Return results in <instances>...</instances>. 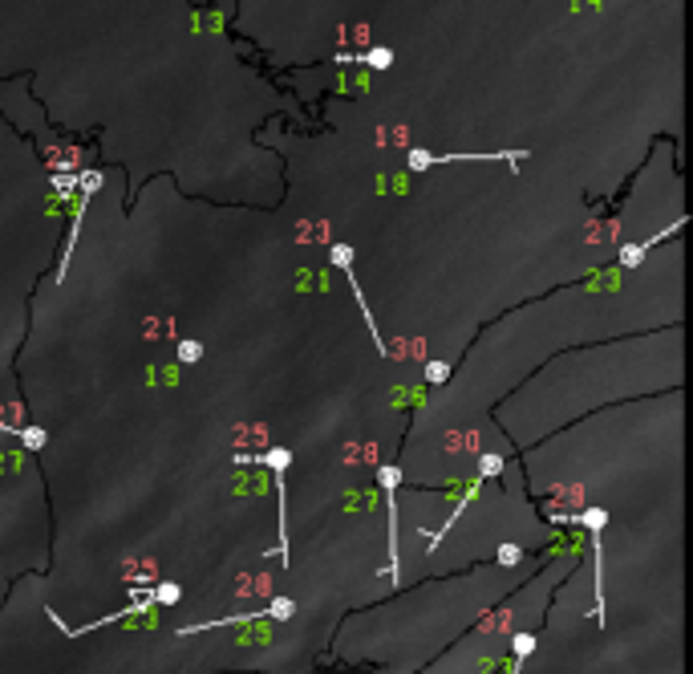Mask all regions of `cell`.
<instances>
[{"instance_id":"obj_1","label":"cell","mask_w":693,"mask_h":674,"mask_svg":"<svg viewBox=\"0 0 693 674\" xmlns=\"http://www.w3.org/2000/svg\"><path fill=\"white\" fill-rule=\"evenodd\" d=\"M240 467H268L276 479V500H280V520H276V560L288 565V488H284V471L292 467L288 447H268V451H235Z\"/></svg>"},{"instance_id":"obj_2","label":"cell","mask_w":693,"mask_h":674,"mask_svg":"<svg viewBox=\"0 0 693 674\" xmlns=\"http://www.w3.org/2000/svg\"><path fill=\"white\" fill-rule=\"evenodd\" d=\"M527 155H532L527 147H515V150H454V155H434V150H426V147H410L405 167L418 175V171H430V167H442V163H499V159L519 163V159H527Z\"/></svg>"},{"instance_id":"obj_3","label":"cell","mask_w":693,"mask_h":674,"mask_svg":"<svg viewBox=\"0 0 693 674\" xmlns=\"http://www.w3.org/2000/svg\"><path fill=\"white\" fill-rule=\"evenodd\" d=\"M329 260L337 264L341 272H345V280H349V289H353L357 305H361V317H365V325H369V342L377 346V354H386V358H389V346L381 342V333H377L373 309H369V301H365V293H361V280H357V272H353V248H349V244H333V248H329Z\"/></svg>"},{"instance_id":"obj_4","label":"cell","mask_w":693,"mask_h":674,"mask_svg":"<svg viewBox=\"0 0 693 674\" xmlns=\"http://www.w3.org/2000/svg\"><path fill=\"white\" fill-rule=\"evenodd\" d=\"M398 483H402V471L386 463L381 467V492H386V504H389V569L386 573L393 581H402V548H398Z\"/></svg>"},{"instance_id":"obj_5","label":"cell","mask_w":693,"mask_h":674,"mask_svg":"<svg viewBox=\"0 0 693 674\" xmlns=\"http://www.w3.org/2000/svg\"><path fill=\"white\" fill-rule=\"evenodd\" d=\"M78 187H81V199H78V212H73V224H69V244H65V256L57 264V277L69 272V256H73V244H78V231H81V219H85V207H90V199L94 191L102 187V171H81L78 175Z\"/></svg>"},{"instance_id":"obj_6","label":"cell","mask_w":693,"mask_h":674,"mask_svg":"<svg viewBox=\"0 0 693 674\" xmlns=\"http://www.w3.org/2000/svg\"><path fill=\"white\" fill-rule=\"evenodd\" d=\"M337 61H357V66H369V69H389L393 66V49L373 45V49H365V53H337Z\"/></svg>"},{"instance_id":"obj_7","label":"cell","mask_w":693,"mask_h":674,"mask_svg":"<svg viewBox=\"0 0 693 674\" xmlns=\"http://www.w3.org/2000/svg\"><path fill=\"white\" fill-rule=\"evenodd\" d=\"M535 634H515V642H511V670L507 674H523V666H527V658H532L535 650Z\"/></svg>"},{"instance_id":"obj_8","label":"cell","mask_w":693,"mask_h":674,"mask_svg":"<svg viewBox=\"0 0 693 674\" xmlns=\"http://www.w3.org/2000/svg\"><path fill=\"white\" fill-rule=\"evenodd\" d=\"M203 358V342H191V337H183V342H175V362L183 366H195Z\"/></svg>"},{"instance_id":"obj_9","label":"cell","mask_w":693,"mask_h":674,"mask_svg":"<svg viewBox=\"0 0 693 674\" xmlns=\"http://www.w3.org/2000/svg\"><path fill=\"white\" fill-rule=\"evenodd\" d=\"M178 597H183V593H178L175 581H159V585L150 589V601H154V606H175Z\"/></svg>"},{"instance_id":"obj_10","label":"cell","mask_w":693,"mask_h":674,"mask_svg":"<svg viewBox=\"0 0 693 674\" xmlns=\"http://www.w3.org/2000/svg\"><path fill=\"white\" fill-rule=\"evenodd\" d=\"M16 439L29 447V451H45V431H41V427H20V431H16Z\"/></svg>"},{"instance_id":"obj_11","label":"cell","mask_w":693,"mask_h":674,"mask_svg":"<svg viewBox=\"0 0 693 674\" xmlns=\"http://www.w3.org/2000/svg\"><path fill=\"white\" fill-rule=\"evenodd\" d=\"M499 471H503V455H499V451H486L483 459H479V476H483V479H495Z\"/></svg>"},{"instance_id":"obj_12","label":"cell","mask_w":693,"mask_h":674,"mask_svg":"<svg viewBox=\"0 0 693 674\" xmlns=\"http://www.w3.org/2000/svg\"><path fill=\"white\" fill-rule=\"evenodd\" d=\"M645 252H649V244H629V248H620V268H637V264L645 260Z\"/></svg>"},{"instance_id":"obj_13","label":"cell","mask_w":693,"mask_h":674,"mask_svg":"<svg viewBox=\"0 0 693 674\" xmlns=\"http://www.w3.org/2000/svg\"><path fill=\"white\" fill-rule=\"evenodd\" d=\"M446 378H450V362H430L426 366V382H430V386H442Z\"/></svg>"},{"instance_id":"obj_14","label":"cell","mask_w":693,"mask_h":674,"mask_svg":"<svg viewBox=\"0 0 693 674\" xmlns=\"http://www.w3.org/2000/svg\"><path fill=\"white\" fill-rule=\"evenodd\" d=\"M519 560H523V548H519V544H503V548H499V565L511 569V565H519Z\"/></svg>"}]
</instances>
